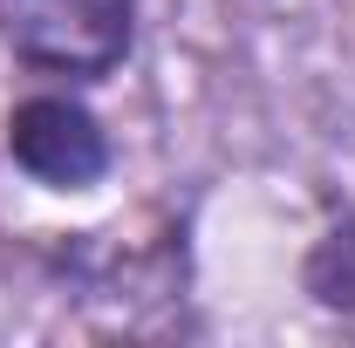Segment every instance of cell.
Wrapping results in <instances>:
<instances>
[{
	"instance_id": "cell-1",
	"label": "cell",
	"mask_w": 355,
	"mask_h": 348,
	"mask_svg": "<svg viewBox=\"0 0 355 348\" xmlns=\"http://www.w3.org/2000/svg\"><path fill=\"white\" fill-rule=\"evenodd\" d=\"M0 42L69 82H103L137 48V0H0Z\"/></svg>"
},
{
	"instance_id": "cell-2",
	"label": "cell",
	"mask_w": 355,
	"mask_h": 348,
	"mask_svg": "<svg viewBox=\"0 0 355 348\" xmlns=\"http://www.w3.org/2000/svg\"><path fill=\"white\" fill-rule=\"evenodd\" d=\"M7 157L35 177L42 191H89L103 184L116 150H110V130L96 123V110H83L76 96H21L7 110Z\"/></svg>"
},
{
	"instance_id": "cell-3",
	"label": "cell",
	"mask_w": 355,
	"mask_h": 348,
	"mask_svg": "<svg viewBox=\"0 0 355 348\" xmlns=\"http://www.w3.org/2000/svg\"><path fill=\"white\" fill-rule=\"evenodd\" d=\"M301 287L314 294V307H328V314L355 321V212L314 239L308 266H301Z\"/></svg>"
}]
</instances>
